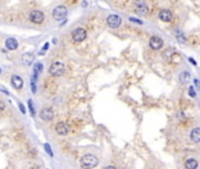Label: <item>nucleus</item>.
Instances as JSON below:
<instances>
[{"label":"nucleus","mask_w":200,"mask_h":169,"mask_svg":"<svg viewBox=\"0 0 200 169\" xmlns=\"http://www.w3.org/2000/svg\"><path fill=\"white\" fill-rule=\"evenodd\" d=\"M185 168L186 169H197V168H198V161H197L195 159L186 160Z\"/></svg>","instance_id":"obj_17"},{"label":"nucleus","mask_w":200,"mask_h":169,"mask_svg":"<svg viewBox=\"0 0 200 169\" xmlns=\"http://www.w3.org/2000/svg\"><path fill=\"white\" fill-rule=\"evenodd\" d=\"M194 83H195V87H199V81H198V79H195L194 80Z\"/></svg>","instance_id":"obj_28"},{"label":"nucleus","mask_w":200,"mask_h":169,"mask_svg":"<svg viewBox=\"0 0 200 169\" xmlns=\"http://www.w3.org/2000/svg\"><path fill=\"white\" fill-rule=\"evenodd\" d=\"M136 11L139 15H145L147 13V5L145 0H136L135 1Z\"/></svg>","instance_id":"obj_6"},{"label":"nucleus","mask_w":200,"mask_h":169,"mask_svg":"<svg viewBox=\"0 0 200 169\" xmlns=\"http://www.w3.org/2000/svg\"><path fill=\"white\" fill-rule=\"evenodd\" d=\"M21 60H22V63H24L25 66H30L32 62H33V60H34V54L30 53V52H26V53L22 54Z\"/></svg>","instance_id":"obj_13"},{"label":"nucleus","mask_w":200,"mask_h":169,"mask_svg":"<svg viewBox=\"0 0 200 169\" xmlns=\"http://www.w3.org/2000/svg\"><path fill=\"white\" fill-rule=\"evenodd\" d=\"M19 108H20V111H21V113H22V114H26V108L24 107V105H22V103H19Z\"/></svg>","instance_id":"obj_23"},{"label":"nucleus","mask_w":200,"mask_h":169,"mask_svg":"<svg viewBox=\"0 0 200 169\" xmlns=\"http://www.w3.org/2000/svg\"><path fill=\"white\" fill-rule=\"evenodd\" d=\"M40 117L44 121H50L53 120L54 113L50 108H44V109L41 111V113H40Z\"/></svg>","instance_id":"obj_11"},{"label":"nucleus","mask_w":200,"mask_h":169,"mask_svg":"<svg viewBox=\"0 0 200 169\" xmlns=\"http://www.w3.org/2000/svg\"><path fill=\"white\" fill-rule=\"evenodd\" d=\"M4 108H5V105H4L2 102H0V111H1V109H4Z\"/></svg>","instance_id":"obj_29"},{"label":"nucleus","mask_w":200,"mask_h":169,"mask_svg":"<svg viewBox=\"0 0 200 169\" xmlns=\"http://www.w3.org/2000/svg\"><path fill=\"white\" fill-rule=\"evenodd\" d=\"M149 45H150V47H151L152 49L158 51V49L163 48V46H164V41H163L159 37H151L150 41H149Z\"/></svg>","instance_id":"obj_8"},{"label":"nucleus","mask_w":200,"mask_h":169,"mask_svg":"<svg viewBox=\"0 0 200 169\" xmlns=\"http://www.w3.org/2000/svg\"><path fill=\"white\" fill-rule=\"evenodd\" d=\"M30 20L34 24H42L44 20V14L40 11H33L30 14Z\"/></svg>","instance_id":"obj_7"},{"label":"nucleus","mask_w":200,"mask_h":169,"mask_svg":"<svg viewBox=\"0 0 200 169\" xmlns=\"http://www.w3.org/2000/svg\"><path fill=\"white\" fill-rule=\"evenodd\" d=\"M0 74H1V68H0Z\"/></svg>","instance_id":"obj_32"},{"label":"nucleus","mask_w":200,"mask_h":169,"mask_svg":"<svg viewBox=\"0 0 200 169\" xmlns=\"http://www.w3.org/2000/svg\"><path fill=\"white\" fill-rule=\"evenodd\" d=\"M67 7L63 5H60V6H56L53 11V18L56 21H61L63 20L66 17H67Z\"/></svg>","instance_id":"obj_3"},{"label":"nucleus","mask_w":200,"mask_h":169,"mask_svg":"<svg viewBox=\"0 0 200 169\" xmlns=\"http://www.w3.org/2000/svg\"><path fill=\"white\" fill-rule=\"evenodd\" d=\"M130 21H132V22H137V24H139V25L143 24V21H141V20H137V19H135V18H130Z\"/></svg>","instance_id":"obj_24"},{"label":"nucleus","mask_w":200,"mask_h":169,"mask_svg":"<svg viewBox=\"0 0 200 169\" xmlns=\"http://www.w3.org/2000/svg\"><path fill=\"white\" fill-rule=\"evenodd\" d=\"M104 169H116V167H114V166H108V167H105Z\"/></svg>","instance_id":"obj_27"},{"label":"nucleus","mask_w":200,"mask_h":169,"mask_svg":"<svg viewBox=\"0 0 200 169\" xmlns=\"http://www.w3.org/2000/svg\"><path fill=\"white\" fill-rule=\"evenodd\" d=\"M67 1H68L69 4H75V2L77 1V0H67Z\"/></svg>","instance_id":"obj_30"},{"label":"nucleus","mask_w":200,"mask_h":169,"mask_svg":"<svg viewBox=\"0 0 200 169\" xmlns=\"http://www.w3.org/2000/svg\"><path fill=\"white\" fill-rule=\"evenodd\" d=\"M190 137H191V140L193 141L194 143H198V142L200 141V129L199 128H194L193 131L191 132Z\"/></svg>","instance_id":"obj_16"},{"label":"nucleus","mask_w":200,"mask_h":169,"mask_svg":"<svg viewBox=\"0 0 200 169\" xmlns=\"http://www.w3.org/2000/svg\"><path fill=\"white\" fill-rule=\"evenodd\" d=\"M55 131L56 133L59 134V135H67L69 133V127L67 123H64V122H59L56 127H55Z\"/></svg>","instance_id":"obj_9"},{"label":"nucleus","mask_w":200,"mask_h":169,"mask_svg":"<svg viewBox=\"0 0 200 169\" xmlns=\"http://www.w3.org/2000/svg\"><path fill=\"white\" fill-rule=\"evenodd\" d=\"M11 82H12V86H13L15 89H21V88L24 87V80H22L19 75H12Z\"/></svg>","instance_id":"obj_10"},{"label":"nucleus","mask_w":200,"mask_h":169,"mask_svg":"<svg viewBox=\"0 0 200 169\" xmlns=\"http://www.w3.org/2000/svg\"><path fill=\"white\" fill-rule=\"evenodd\" d=\"M36 79H34V77H32L30 79V88H32V91H33V93H36Z\"/></svg>","instance_id":"obj_20"},{"label":"nucleus","mask_w":200,"mask_h":169,"mask_svg":"<svg viewBox=\"0 0 200 169\" xmlns=\"http://www.w3.org/2000/svg\"><path fill=\"white\" fill-rule=\"evenodd\" d=\"M0 91H1V92H4V93H5L6 95H10V92H8V91H7V89H5V88L0 87Z\"/></svg>","instance_id":"obj_25"},{"label":"nucleus","mask_w":200,"mask_h":169,"mask_svg":"<svg viewBox=\"0 0 200 169\" xmlns=\"http://www.w3.org/2000/svg\"><path fill=\"white\" fill-rule=\"evenodd\" d=\"M188 95H190V97H195V91H194V88L192 87V86L188 88Z\"/></svg>","instance_id":"obj_22"},{"label":"nucleus","mask_w":200,"mask_h":169,"mask_svg":"<svg viewBox=\"0 0 200 169\" xmlns=\"http://www.w3.org/2000/svg\"><path fill=\"white\" fill-rule=\"evenodd\" d=\"M190 79H191L190 73L186 72V71H184V72H181L180 74H179V80H180L183 83H188V82H190Z\"/></svg>","instance_id":"obj_18"},{"label":"nucleus","mask_w":200,"mask_h":169,"mask_svg":"<svg viewBox=\"0 0 200 169\" xmlns=\"http://www.w3.org/2000/svg\"><path fill=\"white\" fill-rule=\"evenodd\" d=\"M42 71H44V65H42L41 62L35 63L34 68H33V77L38 80V77L42 73Z\"/></svg>","instance_id":"obj_15"},{"label":"nucleus","mask_w":200,"mask_h":169,"mask_svg":"<svg viewBox=\"0 0 200 169\" xmlns=\"http://www.w3.org/2000/svg\"><path fill=\"white\" fill-rule=\"evenodd\" d=\"M98 164V160L95 155L87 154L81 159V166L83 169H93Z\"/></svg>","instance_id":"obj_1"},{"label":"nucleus","mask_w":200,"mask_h":169,"mask_svg":"<svg viewBox=\"0 0 200 169\" xmlns=\"http://www.w3.org/2000/svg\"><path fill=\"white\" fill-rule=\"evenodd\" d=\"M48 46H49V44L48 42H46V44H44V51H46V49L48 48Z\"/></svg>","instance_id":"obj_31"},{"label":"nucleus","mask_w":200,"mask_h":169,"mask_svg":"<svg viewBox=\"0 0 200 169\" xmlns=\"http://www.w3.org/2000/svg\"><path fill=\"white\" fill-rule=\"evenodd\" d=\"M158 17H159V19L161 21H165V22H169V21L173 19V15L171 13V11L169 10H161L159 12V14H158Z\"/></svg>","instance_id":"obj_12"},{"label":"nucleus","mask_w":200,"mask_h":169,"mask_svg":"<svg viewBox=\"0 0 200 169\" xmlns=\"http://www.w3.org/2000/svg\"><path fill=\"white\" fill-rule=\"evenodd\" d=\"M5 46H6V48L7 49H10V51H14V49L18 48V41H16L14 38H8V39H6Z\"/></svg>","instance_id":"obj_14"},{"label":"nucleus","mask_w":200,"mask_h":169,"mask_svg":"<svg viewBox=\"0 0 200 169\" xmlns=\"http://www.w3.org/2000/svg\"><path fill=\"white\" fill-rule=\"evenodd\" d=\"M188 61H190V62L193 63L194 66H197V62H195V61H194V60H193V59H191V58H190V59H188Z\"/></svg>","instance_id":"obj_26"},{"label":"nucleus","mask_w":200,"mask_h":169,"mask_svg":"<svg viewBox=\"0 0 200 169\" xmlns=\"http://www.w3.org/2000/svg\"><path fill=\"white\" fill-rule=\"evenodd\" d=\"M72 38L75 42H82L83 40L87 38V32H86V29L81 28V27L75 28L72 32Z\"/></svg>","instance_id":"obj_4"},{"label":"nucleus","mask_w":200,"mask_h":169,"mask_svg":"<svg viewBox=\"0 0 200 169\" xmlns=\"http://www.w3.org/2000/svg\"><path fill=\"white\" fill-rule=\"evenodd\" d=\"M107 24L110 28H117L122 24V19H121V17L116 14H110L107 18Z\"/></svg>","instance_id":"obj_5"},{"label":"nucleus","mask_w":200,"mask_h":169,"mask_svg":"<svg viewBox=\"0 0 200 169\" xmlns=\"http://www.w3.org/2000/svg\"><path fill=\"white\" fill-rule=\"evenodd\" d=\"M64 65L60 61H55L52 63V66L49 67V73L53 75V77H62L64 74Z\"/></svg>","instance_id":"obj_2"},{"label":"nucleus","mask_w":200,"mask_h":169,"mask_svg":"<svg viewBox=\"0 0 200 169\" xmlns=\"http://www.w3.org/2000/svg\"><path fill=\"white\" fill-rule=\"evenodd\" d=\"M44 149H46V152H47V154H48L49 156H53V152H52V148H50V146H49L48 143H44Z\"/></svg>","instance_id":"obj_21"},{"label":"nucleus","mask_w":200,"mask_h":169,"mask_svg":"<svg viewBox=\"0 0 200 169\" xmlns=\"http://www.w3.org/2000/svg\"><path fill=\"white\" fill-rule=\"evenodd\" d=\"M28 107H30V115L34 116L35 115V108H34V102L32 101V100H28Z\"/></svg>","instance_id":"obj_19"}]
</instances>
